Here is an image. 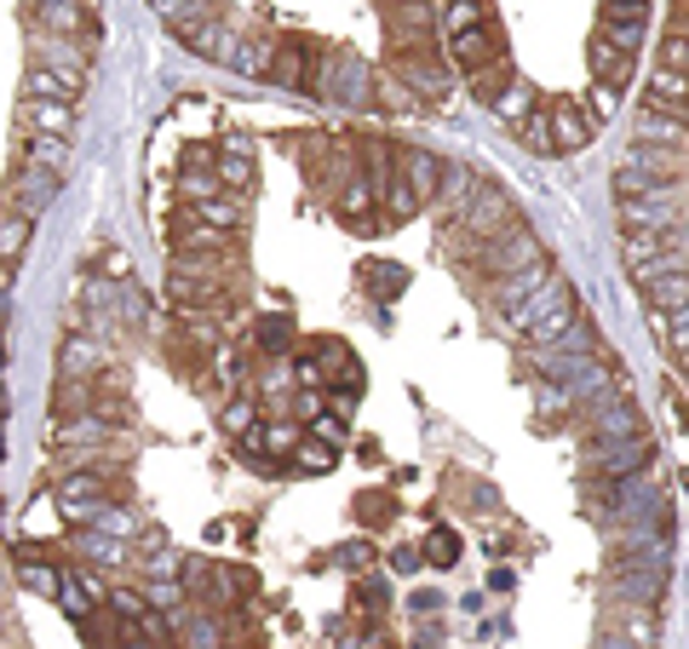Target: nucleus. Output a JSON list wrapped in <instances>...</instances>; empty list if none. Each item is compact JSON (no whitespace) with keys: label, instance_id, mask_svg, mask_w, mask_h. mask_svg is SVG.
I'll return each mask as SVG.
<instances>
[{"label":"nucleus","instance_id":"obj_2","mask_svg":"<svg viewBox=\"0 0 689 649\" xmlns=\"http://www.w3.org/2000/svg\"><path fill=\"white\" fill-rule=\"evenodd\" d=\"M449 64L465 70V75H483V70L505 64V40H500V29H494V24H483V29L449 35Z\"/></svg>","mask_w":689,"mask_h":649},{"label":"nucleus","instance_id":"obj_12","mask_svg":"<svg viewBox=\"0 0 689 649\" xmlns=\"http://www.w3.org/2000/svg\"><path fill=\"white\" fill-rule=\"evenodd\" d=\"M24 127L47 133V138H70L75 133V104H64V98H24Z\"/></svg>","mask_w":689,"mask_h":649},{"label":"nucleus","instance_id":"obj_38","mask_svg":"<svg viewBox=\"0 0 689 649\" xmlns=\"http://www.w3.org/2000/svg\"><path fill=\"white\" fill-rule=\"evenodd\" d=\"M661 334H666V351H673L684 369H689V305L673 311V316H661Z\"/></svg>","mask_w":689,"mask_h":649},{"label":"nucleus","instance_id":"obj_23","mask_svg":"<svg viewBox=\"0 0 689 649\" xmlns=\"http://www.w3.org/2000/svg\"><path fill=\"white\" fill-rule=\"evenodd\" d=\"M24 98H64V104H75L80 87L64 80V75H52V70H40V64H29L24 70Z\"/></svg>","mask_w":689,"mask_h":649},{"label":"nucleus","instance_id":"obj_36","mask_svg":"<svg viewBox=\"0 0 689 649\" xmlns=\"http://www.w3.org/2000/svg\"><path fill=\"white\" fill-rule=\"evenodd\" d=\"M271 75H276V80H288V87H311L305 47H281V58H271Z\"/></svg>","mask_w":689,"mask_h":649},{"label":"nucleus","instance_id":"obj_13","mask_svg":"<svg viewBox=\"0 0 689 649\" xmlns=\"http://www.w3.org/2000/svg\"><path fill=\"white\" fill-rule=\"evenodd\" d=\"M592 138V115H580V104H552V150L575 155Z\"/></svg>","mask_w":689,"mask_h":649},{"label":"nucleus","instance_id":"obj_25","mask_svg":"<svg viewBox=\"0 0 689 649\" xmlns=\"http://www.w3.org/2000/svg\"><path fill=\"white\" fill-rule=\"evenodd\" d=\"M173 299H178V305H225V282H208V276H173Z\"/></svg>","mask_w":689,"mask_h":649},{"label":"nucleus","instance_id":"obj_18","mask_svg":"<svg viewBox=\"0 0 689 649\" xmlns=\"http://www.w3.org/2000/svg\"><path fill=\"white\" fill-rule=\"evenodd\" d=\"M196 225H213L218 236H230L248 225V208H241V196H213V201H201V208H190Z\"/></svg>","mask_w":689,"mask_h":649},{"label":"nucleus","instance_id":"obj_46","mask_svg":"<svg viewBox=\"0 0 689 649\" xmlns=\"http://www.w3.org/2000/svg\"><path fill=\"white\" fill-rule=\"evenodd\" d=\"M603 17H621V24H643V17H650V0H603Z\"/></svg>","mask_w":689,"mask_h":649},{"label":"nucleus","instance_id":"obj_22","mask_svg":"<svg viewBox=\"0 0 689 649\" xmlns=\"http://www.w3.org/2000/svg\"><path fill=\"white\" fill-rule=\"evenodd\" d=\"M374 196H379V185H368V178H351V185L339 190V219H351L356 230H368L374 225Z\"/></svg>","mask_w":689,"mask_h":649},{"label":"nucleus","instance_id":"obj_35","mask_svg":"<svg viewBox=\"0 0 689 649\" xmlns=\"http://www.w3.org/2000/svg\"><path fill=\"white\" fill-rule=\"evenodd\" d=\"M517 138H523L535 155H558V150H552V110H535L529 121H517Z\"/></svg>","mask_w":689,"mask_h":649},{"label":"nucleus","instance_id":"obj_27","mask_svg":"<svg viewBox=\"0 0 689 649\" xmlns=\"http://www.w3.org/2000/svg\"><path fill=\"white\" fill-rule=\"evenodd\" d=\"M494 115L512 121V127H517V121H529L535 115V92L523 87V80H505V87L494 92Z\"/></svg>","mask_w":689,"mask_h":649},{"label":"nucleus","instance_id":"obj_6","mask_svg":"<svg viewBox=\"0 0 689 649\" xmlns=\"http://www.w3.org/2000/svg\"><path fill=\"white\" fill-rule=\"evenodd\" d=\"M643 437V420H638V409L626 397H603V402H592V442H638Z\"/></svg>","mask_w":689,"mask_h":649},{"label":"nucleus","instance_id":"obj_43","mask_svg":"<svg viewBox=\"0 0 689 649\" xmlns=\"http://www.w3.org/2000/svg\"><path fill=\"white\" fill-rule=\"evenodd\" d=\"M253 425H259V402L241 397V402H230V409H225V432H230V437H248Z\"/></svg>","mask_w":689,"mask_h":649},{"label":"nucleus","instance_id":"obj_17","mask_svg":"<svg viewBox=\"0 0 689 649\" xmlns=\"http://www.w3.org/2000/svg\"><path fill=\"white\" fill-rule=\"evenodd\" d=\"M52 196H58V173L29 167V161H24V178H17V213L35 219L40 208H52Z\"/></svg>","mask_w":689,"mask_h":649},{"label":"nucleus","instance_id":"obj_4","mask_svg":"<svg viewBox=\"0 0 689 649\" xmlns=\"http://www.w3.org/2000/svg\"><path fill=\"white\" fill-rule=\"evenodd\" d=\"M483 259H489V271H494V276H512V271L535 265V259H546V253H540L535 230H523V225H505L500 236H489V248H483Z\"/></svg>","mask_w":689,"mask_h":649},{"label":"nucleus","instance_id":"obj_9","mask_svg":"<svg viewBox=\"0 0 689 649\" xmlns=\"http://www.w3.org/2000/svg\"><path fill=\"white\" fill-rule=\"evenodd\" d=\"M397 167H402V185H409V190H414L419 201H437V196H442L437 185H442V178H449V167H442V161H437L431 150L409 145V150L397 155Z\"/></svg>","mask_w":689,"mask_h":649},{"label":"nucleus","instance_id":"obj_24","mask_svg":"<svg viewBox=\"0 0 689 649\" xmlns=\"http://www.w3.org/2000/svg\"><path fill=\"white\" fill-rule=\"evenodd\" d=\"M442 24H449V35H465V29L494 24V12H489V0H449V7H442Z\"/></svg>","mask_w":689,"mask_h":649},{"label":"nucleus","instance_id":"obj_45","mask_svg":"<svg viewBox=\"0 0 689 649\" xmlns=\"http://www.w3.org/2000/svg\"><path fill=\"white\" fill-rule=\"evenodd\" d=\"M259 345H265V351H288L293 345V328L281 316H271V322H259Z\"/></svg>","mask_w":689,"mask_h":649},{"label":"nucleus","instance_id":"obj_39","mask_svg":"<svg viewBox=\"0 0 689 649\" xmlns=\"http://www.w3.org/2000/svg\"><path fill=\"white\" fill-rule=\"evenodd\" d=\"M362 276H368V294L374 299H397L402 282H409V276H402V265H362Z\"/></svg>","mask_w":689,"mask_h":649},{"label":"nucleus","instance_id":"obj_26","mask_svg":"<svg viewBox=\"0 0 689 649\" xmlns=\"http://www.w3.org/2000/svg\"><path fill=\"white\" fill-rule=\"evenodd\" d=\"M621 259L632 265V276H638V271H650V265H661V236H650V230H626V236H621Z\"/></svg>","mask_w":689,"mask_h":649},{"label":"nucleus","instance_id":"obj_1","mask_svg":"<svg viewBox=\"0 0 689 649\" xmlns=\"http://www.w3.org/2000/svg\"><path fill=\"white\" fill-rule=\"evenodd\" d=\"M512 328L529 339V345H563L575 334V305H569V282L563 276H552L546 288L535 294V299H523V305L505 316Z\"/></svg>","mask_w":689,"mask_h":649},{"label":"nucleus","instance_id":"obj_5","mask_svg":"<svg viewBox=\"0 0 689 649\" xmlns=\"http://www.w3.org/2000/svg\"><path fill=\"white\" fill-rule=\"evenodd\" d=\"M322 92L339 98V104H362V98L374 92V75H368V64H362V58H351V52H328V70H322Z\"/></svg>","mask_w":689,"mask_h":649},{"label":"nucleus","instance_id":"obj_8","mask_svg":"<svg viewBox=\"0 0 689 649\" xmlns=\"http://www.w3.org/2000/svg\"><path fill=\"white\" fill-rule=\"evenodd\" d=\"M626 167L650 173V178H661V185H684V178H689V150H673V145H632Z\"/></svg>","mask_w":689,"mask_h":649},{"label":"nucleus","instance_id":"obj_29","mask_svg":"<svg viewBox=\"0 0 689 649\" xmlns=\"http://www.w3.org/2000/svg\"><path fill=\"white\" fill-rule=\"evenodd\" d=\"M64 161H70V138H47V133H29V167L64 173Z\"/></svg>","mask_w":689,"mask_h":649},{"label":"nucleus","instance_id":"obj_7","mask_svg":"<svg viewBox=\"0 0 689 649\" xmlns=\"http://www.w3.org/2000/svg\"><path fill=\"white\" fill-rule=\"evenodd\" d=\"M35 64L52 70V75H64V80H75V87L87 92V52H80L70 35H40L35 40Z\"/></svg>","mask_w":689,"mask_h":649},{"label":"nucleus","instance_id":"obj_40","mask_svg":"<svg viewBox=\"0 0 689 649\" xmlns=\"http://www.w3.org/2000/svg\"><path fill=\"white\" fill-rule=\"evenodd\" d=\"M104 437H110V425L92 414H75L70 425H58V442H104Z\"/></svg>","mask_w":689,"mask_h":649},{"label":"nucleus","instance_id":"obj_16","mask_svg":"<svg viewBox=\"0 0 689 649\" xmlns=\"http://www.w3.org/2000/svg\"><path fill=\"white\" fill-rule=\"evenodd\" d=\"M592 75L603 87H626V75H632V52H621L603 29L592 35Z\"/></svg>","mask_w":689,"mask_h":649},{"label":"nucleus","instance_id":"obj_34","mask_svg":"<svg viewBox=\"0 0 689 649\" xmlns=\"http://www.w3.org/2000/svg\"><path fill=\"white\" fill-rule=\"evenodd\" d=\"M655 110H678V104H689V75H678V70H655Z\"/></svg>","mask_w":689,"mask_h":649},{"label":"nucleus","instance_id":"obj_54","mask_svg":"<svg viewBox=\"0 0 689 649\" xmlns=\"http://www.w3.org/2000/svg\"><path fill=\"white\" fill-rule=\"evenodd\" d=\"M391 570H397V575H414V570H419V552H397Z\"/></svg>","mask_w":689,"mask_h":649},{"label":"nucleus","instance_id":"obj_3","mask_svg":"<svg viewBox=\"0 0 689 649\" xmlns=\"http://www.w3.org/2000/svg\"><path fill=\"white\" fill-rule=\"evenodd\" d=\"M397 80L419 98H449L454 92V64H442V58H431V52H402Z\"/></svg>","mask_w":689,"mask_h":649},{"label":"nucleus","instance_id":"obj_50","mask_svg":"<svg viewBox=\"0 0 689 649\" xmlns=\"http://www.w3.org/2000/svg\"><path fill=\"white\" fill-rule=\"evenodd\" d=\"M145 570H150L155 581H161V575L173 581V575H178V552H155V558H145Z\"/></svg>","mask_w":689,"mask_h":649},{"label":"nucleus","instance_id":"obj_30","mask_svg":"<svg viewBox=\"0 0 689 649\" xmlns=\"http://www.w3.org/2000/svg\"><path fill=\"white\" fill-rule=\"evenodd\" d=\"M87 598H104V586H98L92 575H64V586H58V603H64L70 615H87L92 610Z\"/></svg>","mask_w":689,"mask_h":649},{"label":"nucleus","instance_id":"obj_10","mask_svg":"<svg viewBox=\"0 0 689 649\" xmlns=\"http://www.w3.org/2000/svg\"><path fill=\"white\" fill-rule=\"evenodd\" d=\"M552 276H558V271L546 265V259H535V265H523V271H512V276H500V282H494V305H500L505 316H512V311L523 305V299H535Z\"/></svg>","mask_w":689,"mask_h":649},{"label":"nucleus","instance_id":"obj_21","mask_svg":"<svg viewBox=\"0 0 689 649\" xmlns=\"http://www.w3.org/2000/svg\"><path fill=\"white\" fill-rule=\"evenodd\" d=\"M29 225H35V219H24L17 208L0 213V276H7L17 259H24V248H29Z\"/></svg>","mask_w":689,"mask_h":649},{"label":"nucleus","instance_id":"obj_11","mask_svg":"<svg viewBox=\"0 0 689 649\" xmlns=\"http://www.w3.org/2000/svg\"><path fill=\"white\" fill-rule=\"evenodd\" d=\"M638 288L650 299V311H684L689 305V271H638Z\"/></svg>","mask_w":689,"mask_h":649},{"label":"nucleus","instance_id":"obj_28","mask_svg":"<svg viewBox=\"0 0 689 649\" xmlns=\"http://www.w3.org/2000/svg\"><path fill=\"white\" fill-rule=\"evenodd\" d=\"M213 196H225L218 178H213V167H185L178 173V201H185V208H201V201H213Z\"/></svg>","mask_w":689,"mask_h":649},{"label":"nucleus","instance_id":"obj_42","mask_svg":"<svg viewBox=\"0 0 689 649\" xmlns=\"http://www.w3.org/2000/svg\"><path fill=\"white\" fill-rule=\"evenodd\" d=\"M75 546H80V552H92L98 563H121V558H127V552H121V540L110 546V535H98V529H80Z\"/></svg>","mask_w":689,"mask_h":649},{"label":"nucleus","instance_id":"obj_51","mask_svg":"<svg viewBox=\"0 0 689 649\" xmlns=\"http://www.w3.org/2000/svg\"><path fill=\"white\" fill-rule=\"evenodd\" d=\"M397 512V500H379V495H362V517L379 523V517H391Z\"/></svg>","mask_w":689,"mask_h":649},{"label":"nucleus","instance_id":"obj_56","mask_svg":"<svg viewBox=\"0 0 689 649\" xmlns=\"http://www.w3.org/2000/svg\"><path fill=\"white\" fill-rule=\"evenodd\" d=\"M391 12H409V7H425V0H385Z\"/></svg>","mask_w":689,"mask_h":649},{"label":"nucleus","instance_id":"obj_57","mask_svg":"<svg viewBox=\"0 0 689 649\" xmlns=\"http://www.w3.org/2000/svg\"><path fill=\"white\" fill-rule=\"evenodd\" d=\"M603 649H632V644H626V638H610V644H603Z\"/></svg>","mask_w":689,"mask_h":649},{"label":"nucleus","instance_id":"obj_37","mask_svg":"<svg viewBox=\"0 0 689 649\" xmlns=\"http://www.w3.org/2000/svg\"><path fill=\"white\" fill-rule=\"evenodd\" d=\"M293 465H299V472H311V477H322V472H334V449L322 437H299Z\"/></svg>","mask_w":689,"mask_h":649},{"label":"nucleus","instance_id":"obj_32","mask_svg":"<svg viewBox=\"0 0 689 649\" xmlns=\"http://www.w3.org/2000/svg\"><path fill=\"white\" fill-rule=\"evenodd\" d=\"M98 362H104V351H98L92 339H70V345H64V374H70V379H92Z\"/></svg>","mask_w":689,"mask_h":649},{"label":"nucleus","instance_id":"obj_48","mask_svg":"<svg viewBox=\"0 0 689 649\" xmlns=\"http://www.w3.org/2000/svg\"><path fill=\"white\" fill-rule=\"evenodd\" d=\"M661 70L689 75V35H673V40H666V64H661Z\"/></svg>","mask_w":689,"mask_h":649},{"label":"nucleus","instance_id":"obj_31","mask_svg":"<svg viewBox=\"0 0 689 649\" xmlns=\"http://www.w3.org/2000/svg\"><path fill=\"white\" fill-rule=\"evenodd\" d=\"M621 638L632 644V649H655V615H650V603L621 610Z\"/></svg>","mask_w":689,"mask_h":649},{"label":"nucleus","instance_id":"obj_44","mask_svg":"<svg viewBox=\"0 0 689 649\" xmlns=\"http://www.w3.org/2000/svg\"><path fill=\"white\" fill-rule=\"evenodd\" d=\"M603 35H610L621 52H638V47H643V24H621V17H603Z\"/></svg>","mask_w":689,"mask_h":649},{"label":"nucleus","instance_id":"obj_52","mask_svg":"<svg viewBox=\"0 0 689 649\" xmlns=\"http://www.w3.org/2000/svg\"><path fill=\"white\" fill-rule=\"evenodd\" d=\"M311 425H316V437L328 442V449H334V442H339V432H344V425H339L334 414H311Z\"/></svg>","mask_w":689,"mask_h":649},{"label":"nucleus","instance_id":"obj_20","mask_svg":"<svg viewBox=\"0 0 689 649\" xmlns=\"http://www.w3.org/2000/svg\"><path fill=\"white\" fill-rule=\"evenodd\" d=\"M213 178L225 196H248L253 190V161L241 155V145H230L225 155H213Z\"/></svg>","mask_w":689,"mask_h":649},{"label":"nucleus","instance_id":"obj_19","mask_svg":"<svg viewBox=\"0 0 689 649\" xmlns=\"http://www.w3.org/2000/svg\"><path fill=\"white\" fill-rule=\"evenodd\" d=\"M58 500H64V512H80V506H104V477L87 472V465H75V472L58 483Z\"/></svg>","mask_w":689,"mask_h":649},{"label":"nucleus","instance_id":"obj_49","mask_svg":"<svg viewBox=\"0 0 689 649\" xmlns=\"http://www.w3.org/2000/svg\"><path fill=\"white\" fill-rule=\"evenodd\" d=\"M615 104H621V87H603V80H598V87H592V115H598V121L615 115Z\"/></svg>","mask_w":689,"mask_h":649},{"label":"nucleus","instance_id":"obj_33","mask_svg":"<svg viewBox=\"0 0 689 649\" xmlns=\"http://www.w3.org/2000/svg\"><path fill=\"white\" fill-rule=\"evenodd\" d=\"M379 196H385V208H391V225H409V219L425 208V201H419L409 185H402V178H385V185H379Z\"/></svg>","mask_w":689,"mask_h":649},{"label":"nucleus","instance_id":"obj_58","mask_svg":"<svg viewBox=\"0 0 689 649\" xmlns=\"http://www.w3.org/2000/svg\"><path fill=\"white\" fill-rule=\"evenodd\" d=\"M127 649H150V644H127Z\"/></svg>","mask_w":689,"mask_h":649},{"label":"nucleus","instance_id":"obj_15","mask_svg":"<svg viewBox=\"0 0 689 649\" xmlns=\"http://www.w3.org/2000/svg\"><path fill=\"white\" fill-rule=\"evenodd\" d=\"M638 145H673V150H689V127H684L673 110H643V115H638Z\"/></svg>","mask_w":689,"mask_h":649},{"label":"nucleus","instance_id":"obj_47","mask_svg":"<svg viewBox=\"0 0 689 649\" xmlns=\"http://www.w3.org/2000/svg\"><path fill=\"white\" fill-rule=\"evenodd\" d=\"M24 586H29V592H40V598H52L58 586H64V575H52L47 563H29V570H24Z\"/></svg>","mask_w":689,"mask_h":649},{"label":"nucleus","instance_id":"obj_14","mask_svg":"<svg viewBox=\"0 0 689 649\" xmlns=\"http://www.w3.org/2000/svg\"><path fill=\"white\" fill-rule=\"evenodd\" d=\"M35 24L40 35H80V24H87V7L80 0H35Z\"/></svg>","mask_w":689,"mask_h":649},{"label":"nucleus","instance_id":"obj_41","mask_svg":"<svg viewBox=\"0 0 689 649\" xmlns=\"http://www.w3.org/2000/svg\"><path fill=\"white\" fill-rule=\"evenodd\" d=\"M425 563H437V570L460 563V540H454V529H431V540H425Z\"/></svg>","mask_w":689,"mask_h":649},{"label":"nucleus","instance_id":"obj_53","mask_svg":"<svg viewBox=\"0 0 689 649\" xmlns=\"http://www.w3.org/2000/svg\"><path fill=\"white\" fill-rule=\"evenodd\" d=\"M339 558H344V563H351V570H368V558H374V552H368V546H362V540H351V546H344V552H339Z\"/></svg>","mask_w":689,"mask_h":649},{"label":"nucleus","instance_id":"obj_55","mask_svg":"<svg viewBox=\"0 0 689 649\" xmlns=\"http://www.w3.org/2000/svg\"><path fill=\"white\" fill-rule=\"evenodd\" d=\"M104 271H110V276H127V253L110 248V253H104Z\"/></svg>","mask_w":689,"mask_h":649}]
</instances>
